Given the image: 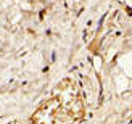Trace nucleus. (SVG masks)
<instances>
[{
  "label": "nucleus",
  "mask_w": 132,
  "mask_h": 124,
  "mask_svg": "<svg viewBox=\"0 0 132 124\" xmlns=\"http://www.w3.org/2000/svg\"><path fill=\"white\" fill-rule=\"evenodd\" d=\"M82 113L76 86L71 81H64L34 113L32 124H76L82 118Z\"/></svg>",
  "instance_id": "f257e3e1"
}]
</instances>
